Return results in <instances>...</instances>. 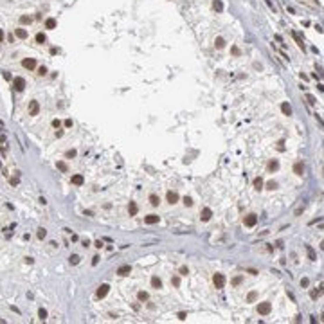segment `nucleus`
I'll list each match as a JSON object with an SVG mask.
<instances>
[{"instance_id":"obj_42","label":"nucleus","mask_w":324,"mask_h":324,"mask_svg":"<svg viewBox=\"0 0 324 324\" xmlns=\"http://www.w3.org/2000/svg\"><path fill=\"white\" fill-rule=\"evenodd\" d=\"M72 157H76V150H69L67 151V159H72Z\"/></svg>"},{"instance_id":"obj_8","label":"nucleus","mask_w":324,"mask_h":324,"mask_svg":"<svg viewBox=\"0 0 324 324\" xmlns=\"http://www.w3.org/2000/svg\"><path fill=\"white\" fill-rule=\"evenodd\" d=\"M108 292H110V285H106V283H104V285H101V286L97 288V297H99V299L106 297V294H108Z\"/></svg>"},{"instance_id":"obj_44","label":"nucleus","mask_w":324,"mask_h":324,"mask_svg":"<svg viewBox=\"0 0 324 324\" xmlns=\"http://www.w3.org/2000/svg\"><path fill=\"white\" fill-rule=\"evenodd\" d=\"M283 144H285L283 141H279V142H277V150H281V151H283V150H285V146H283Z\"/></svg>"},{"instance_id":"obj_50","label":"nucleus","mask_w":324,"mask_h":324,"mask_svg":"<svg viewBox=\"0 0 324 324\" xmlns=\"http://www.w3.org/2000/svg\"><path fill=\"white\" fill-rule=\"evenodd\" d=\"M92 263H94V265H97V263H99V258H97V256H94V258H92Z\"/></svg>"},{"instance_id":"obj_5","label":"nucleus","mask_w":324,"mask_h":324,"mask_svg":"<svg viewBox=\"0 0 324 324\" xmlns=\"http://www.w3.org/2000/svg\"><path fill=\"white\" fill-rule=\"evenodd\" d=\"M38 112H40V104H38V101H31L29 103V115H38Z\"/></svg>"},{"instance_id":"obj_18","label":"nucleus","mask_w":324,"mask_h":324,"mask_svg":"<svg viewBox=\"0 0 324 324\" xmlns=\"http://www.w3.org/2000/svg\"><path fill=\"white\" fill-rule=\"evenodd\" d=\"M281 112H283L285 115H292V106L288 103H281Z\"/></svg>"},{"instance_id":"obj_46","label":"nucleus","mask_w":324,"mask_h":324,"mask_svg":"<svg viewBox=\"0 0 324 324\" xmlns=\"http://www.w3.org/2000/svg\"><path fill=\"white\" fill-rule=\"evenodd\" d=\"M185 317H187L185 311H180V313H178V319H180V321H185Z\"/></svg>"},{"instance_id":"obj_16","label":"nucleus","mask_w":324,"mask_h":324,"mask_svg":"<svg viewBox=\"0 0 324 324\" xmlns=\"http://www.w3.org/2000/svg\"><path fill=\"white\" fill-rule=\"evenodd\" d=\"M137 211H139L137 204H135V202H130V204H128V214H130V216H135V214H137Z\"/></svg>"},{"instance_id":"obj_43","label":"nucleus","mask_w":324,"mask_h":324,"mask_svg":"<svg viewBox=\"0 0 324 324\" xmlns=\"http://www.w3.org/2000/svg\"><path fill=\"white\" fill-rule=\"evenodd\" d=\"M180 274H182V276H187V274H189V270H187V267H180Z\"/></svg>"},{"instance_id":"obj_39","label":"nucleus","mask_w":324,"mask_h":324,"mask_svg":"<svg viewBox=\"0 0 324 324\" xmlns=\"http://www.w3.org/2000/svg\"><path fill=\"white\" fill-rule=\"evenodd\" d=\"M306 99H308V103H310V104H315V103H317V99L313 97L311 94H308V96H306Z\"/></svg>"},{"instance_id":"obj_2","label":"nucleus","mask_w":324,"mask_h":324,"mask_svg":"<svg viewBox=\"0 0 324 324\" xmlns=\"http://www.w3.org/2000/svg\"><path fill=\"white\" fill-rule=\"evenodd\" d=\"M270 311H272V302L265 301V302H259L258 304V313L259 315H268Z\"/></svg>"},{"instance_id":"obj_22","label":"nucleus","mask_w":324,"mask_h":324,"mask_svg":"<svg viewBox=\"0 0 324 324\" xmlns=\"http://www.w3.org/2000/svg\"><path fill=\"white\" fill-rule=\"evenodd\" d=\"M45 29H56V20L54 18H47L45 20Z\"/></svg>"},{"instance_id":"obj_3","label":"nucleus","mask_w":324,"mask_h":324,"mask_svg":"<svg viewBox=\"0 0 324 324\" xmlns=\"http://www.w3.org/2000/svg\"><path fill=\"white\" fill-rule=\"evenodd\" d=\"M243 223H245V227H254V225L258 223V216H256L254 213L247 214V216L243 218Z\"/></svg>"},{"instance_id":"obj_24","label":"nucleus","mask_w":324,"mask_h":324,"mask_svg":"<svg viewBox=\"0 0 324 324\" xmlns=\"http://www.w3.org/2000/svg\"><path fill=\"white\" fill-rule=\"evenodd\" d=\"M137 299H139L141 302H144V301H148V299H150V295H148V292H144V290H141L139 294H137Z\"/></svg>"},{"instance_id":"obj_19","label":"nucleus","mask_w":324,"mask_h":324,"mask_svg":"<svg viewBox=\"0 0 324 324\" xmlns=\"http://www.w3.org/2000/svg\"><path fill=\"white\" fill-rule=\"evenodd\" d=\"M263 185H265L263 178H261V176H256V178H254V187H256L258 191H261V189H263Z\"/></svg>"},{"instance_id":"obj_28","label":"nucleus","mask_w":324,"mask_h":324,"mask_svg":"<svg viewBox=\"0 0 324 324\" xmlns=\"http://www.w3.org/2000/svg\"><path fill=\"white\" fill-rule=\"evenodd\" d=\"M34 40H36V43H45V40H47V36H45L43 33H38Z\"/></svg>"},{"instance_id":"obj_45","label":"nucleus","mask_w":324,"mask_h":324,"mask_svg":"<svg viewBox=\"0 0 324 324\" xmlns=\"http://www.w3.org/2000/svg\"><path fill=\"white\" fill-rule=\"evenodd\" d=\"M231 50H232V54H234V56H239V49H238V47H232Z\"/></svg>"},{"instance_id":"obj_29","label":"nucleus","mask_w":324,"mask_h":324,"mask_svg":"<svg viewBox=\"0 0 324 324\" xmlns=\"http://www.w3.org/2000/svg\"><path fill=\"white\" fill-rule=\"evenodd\" d=\"M292 36H294V38H295V41H297V45H299L301 49H304V43H302V40L299 38V34L295 33V31H292Z\"/></svg>"},{"instance_id":"obj_34","label":"nucleus","mask_w":324,"mask_h":324,"mask_svg":"<svg viewBox=\"0 0 324 324\" xmlns=\"http://www.w3.org/2000/svg\"><path fill=\"white\" fill-rule=\"evenodd\" d=\"M184 205L185 207H191L193 205V198L191 196H184Z\"/></svg>"},{"instance_id":"obj_21","label":"nucleus","mask_w":324,"mask_h":324,"mask_svg":"<svg viewBox=\"0 0 324 324\" xmlns=\"http://www.w3.org/2000/svg\"><path fill=\"white\" fill-rule=\"evenodd\" d=\"M214 47H216V49H223V47H225V40H223L222 36H218V38L214 40Z\"/></svg>"},{"instance_id":"obj_31","label":"nucleus","mask_w":324,"mask_h":324,"mask_svg":"<svg viewBox=\"0 0 324 324\" xmlns=\"http://www.w3.org/2000/svg\"><path fill=\"white\" fill-rule=\"evenodd\" d=\"M38 317H40L41 321H45V319H47V310H43V308H40V310H38Z\"/></svg>"},{"instance_id":"obj_41","label":"nucleus","mask_w":324,"mask_h":324,"mask_svg":"<svg viewBox=\"0 0 324 324\" xmlns=\"http://www.w3.org/2000/svg\"><path fill=\"white\" fill-rule=\"evenodd\" d=\"M241 281H243V279H241V276H238V277H234V279H232V285L236 286V285H239V283H241Z\"/></svg>"},{"instance_id":"obj_9","label":"nucleus","mask_w":324,"mask_h":324,"mask_svg":"<svg viewBox=\"0 0 324 324\" xmlns=\"http://www.w3.org/2000/svg\"><path fill=\"white\" fill-rule=\"evenodd\" d=\"M211 216H213V211H211L209 207H204V209H202V213H200L202 222H209V220H211Z\"/></svg>"},{"instance_id":"obj_27","label":"nucleus","mask_w":324,"mask_h":324,"mask_svg":"<svg viewBox=\"0 0 324 324\" xmlns=\"http://www.w3.org/2000/svg\"><path fill=\"white\" fill-rule=\"evenodd\" d=\"M56 166H58V169H59V171H63V173H67V171H69V166H67V164H65L63 160L56 162Z\"/></svg>"},{"instance_id":"obj_33","label":"nucleus","mask_w":324,"mask_h":324,"mask_svg":"<svg viewBox=\"0 0 324 324\" xmlns=\"http://www.w3.org/2000/svg\"><path fill=\"white\" fill-rule=\"evenodd\" d=\"M69 261H70L72 265H78V263H79V256H78V254H72V256L69 258Z\"/></svg>"},{"instance_id":"obj_14","label":"nucleus","mask_w":324,"mask_h":324,"mask_svg":"<svg viewBox=\"0 0 324 324\" xmlns=\"http://www.w3.org/2000/svg\"><path fill=\"white\" fill-rule=\"evenodd\" d=\"M15 34H16V38H20V40H25L27 36H29V33L25 29H22V27H18V29H15Z\"/></svg>"},{"instance_id":"obj_20","label":"nucleus","mask_w":324,"mask_h":324,"mask_svg":"<svg viewBox=\"0 0 324 324\" xmlns=\"http://www.w3.org/2000/svg\"><path fill=\"white\" fill-rule=\"evenodd\" d=\"M151 286H153V288H157V290H159V288H162V281H160V277L153 276V277H151Z\"/></svg>"},{"instance_id":"obj_49","label":"nucleus","mask_w":324,"mask_h":324,"mask_svg":"<svg viewBox=\"0 0 324 324\" xmlns=\"http://www.w3.org/2000/svg\"><path fill=\"white\" fill-rule=\"evenodd\" d=\"M65 126H67V128L72 126V119H67V121H65Z\"/></svg>"},{"instance_id":"obj_38","label":"nucleus","mask_w":324,"mask_h":324,"mask_svg":"<svg viewBox=\"0 0 324 324\" xmlns=\"http://www.w3.org/2000/svg\"><path fill=\"white\" fill-rule=\"evenodd\" d=\"M45 74H47V67L41 65V67L38 69V76H45Z\"/></svg>"},{"instance_id":"obj_51","label":"nucleus","mask_w":324,"mask_h":324,"mask_svg":"<svg viewBox=\"0 0 324 324\" xmlns=\"http://www.w3.org/2000/svg\"><path fill=\"white\" fill-rule=\"evenodd\" d=\"M96 247H97V248H101V247H103V241H101V239H97V241H96Z\"/></svg>"},{"instance_id":"obj_4","label":"nucleus","mask_w":324,"mask_h":324,"mask_svg":"<svg viewBox=\"0 0 324 324\" xmlns=\"http://www.w3.org/2000/svg\"><path fill=\"white\" fill-rule=\"evenodd\" d=\"M13 87H15L16 92H22V90L25 88V79H24V78H15V79H13Z\"/></svg>"},{"instance_id":"obj_11","label":"nucleus","mask_w":324,"mask_h":324,"mask_svg":"<svg viewBox=\"0 0 324 324\" xmlns=\"http://www.w3.org/2000/svg\"><path fill=\"white\" fill-rule=\"evenodd\" d=\"M294 173H295V175H299V176H302V173H304V164H302L301 160L294 164Z\"/></svg>"},{"instance_id":"obj_13","label":"nucleus","mask_w":324,"mask_h":324,"mask_svg":"<svg viewBox=\"0 0 324 324\" xmlns=\"http://www.w3.org/2000/svg\"><path fill=\"white\" fill-rule=\"evenodd\" d=\"M267 169H268V171H277V169H279V160H276V159L268 160V164H267Z\"/></svg>"},{"instance_id":"obj_37","label":"nucleus","mask_w":324,"mask_h":324,"mask_svg":"<svg viewBox=\"0 0 324 324\" xmlns=\"http://www.w3.org/2000/svg\"><path fill=\"white\" fill-rule=\"evenodd\" d=\"M308 285H310V279H308V277H302V279H301V286H302V288H308Z\"/></svg>"},{"instance_id":"obj_12","label":"nucleus","mask_w":324,"mask_h":324,"mask_svg":"<svg viewBox=\"0 0 324 324\" xmlns=\"http://www.w3.org/2000/svg\"><path fill=\"white\" fill-rule=\"evenodd\" d=\"M70 182L74 184V185H83V184H85V178H83V175H72Z\"/></svg>"},{"instance_id":"obj_7","label":"nucleus","mask_w":324,"mask_h":324,"mask_svg":"<svg viewBox=\"0 0 324 324\" xmlns=\"http://www.w3.org/2000/svg\"><path fill=\"white\" fill-rule=\"evenodd\" d=\"M117 274H119L121 277L130 276V274H132V267H130V265H121V267L117 268Z\"/></svg>"},{"instance_id":"obj_47","label":"nucleus","mask_w":324,"mask_h":324,"mask_svg":"<svg viewBox=\"0 0 324 324\" xmlns=\"http://www.w3.org/2000/svg\"><path fill=\"white\" fill-rule=\"evenodd\" d=\"M59 124H61V122H59L58 119H54V121H52V126H54V128H59Z\"/></svg>"},{"instance_id":"obj_1","label":"nucleus","mask_w":324,"mask_h":324,"mask_svg":"<svg viewBox=\"0 0 324 324\" xmlns=\"http://www.w3.org/2000/svg\"><path fill=\"white\" fill-rule=\"evenodd\" d=\"M213 285H214V288L222 290V288L225 286V276H223L222 272H216V274L213 276Z\"/></svg>"},{"instance_id":"obj_26","label":"nucleus","mask_w":324,"mask_h":324,"mask_svg":"<svg viewBox=\"0 0 324 324\" xmlns=\"http://www.w3.org/2000/svg\"><path fill=\"white\" fill-rule=\"evenodd\" d=\"M31 22H33V18H31V16H27V15H22V16H20V24H22V25H27V24H31Z\"/></svg>"},{"instance_id":"obj_25","label":"nucleus","mask_w":324,"mask_h":324,"mask_svg":"<svg viewBox=\"0 0 324 324\" xmlns=\"http://www.w3.org/2000/svg\"><path fill=\"white\" fill-rule=\"evenodd\" d=\"M150 204H151L153 207H157V205L160 204V198L157 196V195H150Z\"/></svg>"},{"instance_id":"obj_35","label":"nucleus","mask_w":324,"mask_h":324,"mask_svg":"<svg viewBox=\"0 0 324 324\" xmlns=\"http://www.w3.org/2000/svg\"><path fill=\"white\" fill-rule=\"evenodd\" d=\"M45 236H47V231H45V229H43V227L38 229V239H43Z\"/></svg>"},{"instance_id":"obj_32","label":"nucleus","mask_w":324,"mask_h":324,"mask_svg":"<svg viewBox=\"0 0 324 324\" xmlns=\"http://www.w3.org/2000/svg\"><path fill=\"white\" fill-rule=\"evenodd\" d=\"M276 187H277V182H274V180H268V182H267V189H270V191H274Z\"/></svg>"},{"instance_id":"obj_15","label":"nucleus","mask_w":324,"mask_h":324,"mask_svg":"<svg viewBox=\"0 0 324 324\" xmlns=\"http://www.w3.org/2000/svg\"><path fill=\"white\" fill-rule=\"evenodd\" d=\"M144 222L148 223V225H153V223H159V216H157V214H148V216L144 218Z\"/></svg>"},{"instance_id":"obj_10","label":"nucleus","mask_w":324,"mask_h":324,"mask_svg":"<svg viewBox=\"0 0 324 324\" xmlns=\"http://www.w3.org/2000/svg\"><path fill=\"white\" fill-rule=\"evenodd\" d=\"M166 198H168V202L173 205V204H176V202H178V193H176V191H168Z\"/></svg>"},{"instance_id":"obj_23","label":"nucleus","mask_w":324,"mask_h":324,"mask_svg":"<svg viewBox=\"0 0 324 324\" xmlns=\"http://www.w3.org/2000/svg\"><path fill=\"white\" fill-rule=\"evenodd\" d=\"M306 252H308V258H310V261H315V259H317V256H315V250H313L310 245H306Z\"/></svg>"},{"instance_id":"obj_52","label":"nucleus","mask_w":324,"mask_h":324,"mask_svg":"<svg viewBox=\"0 0 324 324\" xmlns=\"http://www.w3.org/2000/svg\"><path fill=\"white\" fill-rule=\"evenodd\" d=\"M2 40H4V31L0 29V43H2Z\"/></svg>"},{"instance_id":"obj_36","label":"nucleus","mask_w":324,"mask_h":324,"mask_svg":"<svg viewBox=\"0 0 324 324\" xmlns=\"http://www.w3.org/2000/svg\"><path fill=\"white\" fill-rule=\"evenodd\" d=\"M171 285H173V286H180V277H178V276H173V277H171Z\"/></svg>"},{"instance_id":"obj_48","label":"nucleus","mask_w":324,"mask_h":324,"mask_svg":"<svg viewBox=\"0 0 324 324\" xmlns=\"http://www.w3.org/2000/svg\"><path fill=\"white\" fill-rule=\"evenodd\" d=\"M2 74H4V79H11V74H9V72H6V70H4Z\"/></svg>"},{"instance_id":"obj_30","label":"nucleus","mask_w":324,"mask_h":324,"mask_svg":"<svg viewBox=\"0 0 324 324\" xmlns=\"http://www.w3.org/2000/svg\"><path fill=\"white\" fill-rule=\"evenodd\" d=\"M256 299H258V292H250V294L247 295V301L248 302H254Z\"/></svg>"},{"instance_id":"obj_40","label":"nucleus","mask_w":324,"mask_h":324,"mask_svg":"<svg viewBox=\"0 0 324 324\" xmlns=\"http://www.w3.org/2000/svg\"><path fill=\"white\" fill-rule=\"evenodd\" d=\"M321 294H322V290H317V292H315V290H313V292H311V294H310V295H311V299H317V297H319Z\"/></svg>"},{"instance_id":"obj_17","label":"nucleus","mask_w":324,"mask_h":324,"mask_svg":"<svg viewBox=\"0 0 324 324\" xmlns=\"http://www.w3.org/2000/svg\"><path fill=\"white\" fill-rule=\"evenodd\" d=\"M213 9L218 11V13H222L223 11V2L222 0H213Z\"/></svg>"},{"instance_id":"obj_6","label":"nucleus","mask_w":324,"mask_h":324,"mask_svg":"<svg viewBox=\"0 0 324 324\" xmlns=\"http://www.w3.org/2000/svg\"><path fill=\"white\" fill-rule=\"evenodd\" d=\"M22 67L27 69V70H33V69L36 67V61H34L33 58H25V59H22Z\"/></svg>"}]
</instances>
